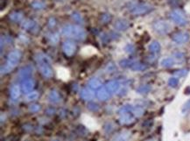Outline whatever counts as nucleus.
Segmentation results:
<instances>
[{
	"label": "nucleus",
	"mask_w": 190,
	"mask_h": 141,
	"mask_svg": "<svg viewBox=\"0 0 190 141\" xmlns=\"http://www.w3.org/2000/svg\"><path fill=\"white\" fill-rule=\"evenodd\" d=\"M61 33L63 36L72 38L77 41H84L86 39V32L83 27L76 25H65L62 26Z\"/></svg>",
	"instance_id": "nucleus-1"
},
{
	"label": "nucleus",
	"mask_w": 190,
	"mask_h": 141,
	"mask_svg": "<svg viewBox=\"0 0 190 141\" xmlns=\"http://www.w3.org/2000/svg\"><path fill=\"white\" fill-rule=\"evenodd\" d=\"M35 60L39 67V69L41 75L46 78H50L53 76V69L51 67V61L48 55L45 54L39 53L35 55Z\"/></svg>",
	"instance_id": "nucleus-2"
},
{
	"label": "nucleus",
	"mask_w": 190,
	"mask_h": 141,
	"mask_svg": "<svg viewBox=\"0 0 190 141\" xmlns=\"http://www.w3.org/2000/svg\"><path fill=\"white\" fill-rule=\"evenodd\" d=\"M21 53L18 50H13L10 52L7 56V61L5 66L1 67V75H6L10 73L18 64L21 59Z\"/></svg>",
	"instance_id": "nucleus-3"
},
{
	"label": "nucleus",
	"mask_w": 190,
	"mask_h": 141,
	"mask_svg": "<svg viewBox=\"0 0 190 141\" xmlns=\"http://www.w3.org/2000/svg\"><path fill=\"white\" fill-rule=\"evenodd\" d=\"M152 10H153V7L152 5H150L148 4H145V3H140L132 6L131 9V12L134 15H144V14H147L149 12H151Z\"/></svg>",
	"instance_id": "nucleus-4"
},
{
	"label": "nucleus",
	"mask_w": 190,
	"mask_h": 141,
	"mask_svg": "<svg viewBox=\"0 0 190 141\" xmlns=\"http://www.w3.org/2000/svg\"><path fill=\"white\" fill-rule=\"evenodd\" d=\"M153 29L159 34H166L170 32L171 25L165 20H157L153 23Z\"/></svg>",
	"instance_id": "nucleus-5"
},
{
	"label": "nucleus",
	"mask_w": 190,
	"mask_h": 141,
	"mask_svg": "<svg viewBox=\"0 0 190 141\" xmlns=\"http://www.w3.org/2000/svg\"><path fill=\"white\" fill-rule=\"evenodd\" d=\"M170 18L174 23L178 25H182H182H187V23H188V20H187L185 15L183 14V12L180 10H177V9L171 11Z\"/></svg>",
	"instance_id": "nucleus-6"
},
{
	"label": "nucleus",
	"mask_w": 190,
	"mask_h": 141,
	"mask_svg": "<svg viewBox=\"0 0 190 141\" xmlns=\"http://www.w3.org/2000/svg\"><path fill=\"white\" fill-rule=\"evenodd\" d=\"M190 35L188 33L186 32H179V33H174L172 37V40L174 43L178 44V45H182L185 44L189 41Z\"/></svg>",
	"instance_id": "nucleus-7"
},
{
	"label": "nucleus",
	"mask_w": 190,
	"mask_h": 141,
	"mask_svg": "<svg viewBox=\"0 0 190 141\" xmlns=\"http://www.w3.org/2000/svg\"><path fill=\"white\" fill-rule=\"evenodd\" d=\"M62 50L64 52V54H66L67 56H72L75 53V50H76V46L74 42L69 41H65L62 45Z\"/></svg>",
	"instance_id": "nucleus-8"
},
{
	"label": "nucleus",
	"mask_w": 190,
	"mask_h": 141,
	"mask_svg": "<svg viewBox=\"0 0 190 141\" xmlns=\"http://www.w3.org/2000/svg\"><path fill=\"white\" fill-rule=\"evenodd\" d=\"M105 88L107 89L108 91L110 92V94H116V93H117L120 90L121 84H120L119 81L112 80V81H110V82H108L106 83Z\"/></svg>",
	"instance_id": "nucleus-9"
},
{
	"label": "nucleus",
	"mask_w": 190,
	"mask_h": 141,
	"mask_svg": "<svg viewBox=\"0 0 190 141\" xmlns=\"http://www.w3.org/2000/svg\"><path fill=\"white\" fill-rule=\"evenodd\" d=\"M34 86H35V83L33 79H25L22 83H21V89L24 93L25 94H28L30 92L33 91V90L34 89Z\"/></svg>",
	"instance_id": "nucleus-10"
},
{
	"label": "nucleus",
	"mask_w": 190,
	"mask_h": 141,
	"mask_svg": "<svg viewBox=\"0 0 190 141\" xmlns=\"http://www.w3.org/2000/svg\"><path fill=\"white\" fill-rule=\"evenodd\" d=\"M134 115L132 113V111L131 112H125L123 114H120V117H119V122L122 124V125H130L134 122Z\"/></svg>",
	"instance_id": "nucleus-11"
},
{
	"label": "nucleus",
	"mask_w": 190,
	"mask_h": 141,
	"mask_svg": "<svg viewBox=\"0 0 190 141\" xmlns=\"http://www.w3.org/2000/svg\"><path fill=\"white\" fill-rule=\"evenodd\" d=\"M80 96L84 101H91L95 97V93L90 88H84L80 92Z\"/></svg>",
	"instance_id": "nucleus-12"
},
{
	"label": "nucleus",
	"mask_w": 190,
	"mask_h": 141,
	"mask_svg": "<svg viewBox=\"0 0 190 141\" xmlns=\"http://www.w3.org/2000/svg\"><path fill=\"white\" fill-rule=\"evenodd\" d=\"M114 27L117 31H125L130 27V23L125 19H118L115 22Z\"/></svg>",
	"instance_id": "nucleus-13"
},
{
	"label": "nucleus",
	"mask_w": 190,
	"mask_h": 141,
	"mask_svg": "<svg viewBox=\"0 0 190 141\" xmlns=\"http://www.w3.org/2000/svg\"><path fill=\"white\" fill-rule=\"evenodd\" d=\"M110 92L108 91L105 87L100 88L97 92V96L98 99H100L101 101H107L110 98Z\"/></svg>",
	"instance_id": "nucleus-14"
},
{
	"label": "nucleus",
	"mask_w": 190,
	"mask_h": 141,
	"mask_svg": "<svg viewBox=\"0 0 190 141\" xmlns=\"http://www.w3.org/2000/svg\"><path fill=\"white\" fill-rule=\"evenodd\" d=\"M21 27L25 30H27V31H32L34 29L37 28V25L36 23L33 21V20H31V19H26L24 22H22L21 24Z\"/></svg>",
	"instance_id": "nucleus-15"
},
{
	"label": "nucleus",
	"mask_w": 190,
	"mask_h": 141,
	"mask_svg": "<svg viewBox=\"0 0 190 141\" xmlns=\"http://www.w3.org/2000/svg\"><path fill=\"white\" fill-rule=\"evenodd\" d=\"M48 100L52 103H57L61 101V96L59 94V92L55 90H51L48 95Z\"/></svg>",
	"instance_id": "nucleus-16"
},
{
	"label": "nucleus",
	"mask_w": 190,
	"mask_h": 141,
	"mask_svg": "<svg viewBox=\"0 0 190 141\" xmlns=\"http://www.w3.org/2000/svg\"><path fill=\"white\" fill-rule=\"evenodd\" d=\"M32 71H33V68L31 66H26L22 67L19 71V76L21 78H24V79H27L30 75H32Z\"/></svg>",
	"instance_id": "nucleus-17"
},
{
	"label": "nucleus",
	"mask_w": 190,
	"mask_h": 141,
	"mask_svg": "<svg viewBox=\"0 0 190 141\" xmlns=\"http://www.w3.org/2000/svg\"><path fill=\"white\" fill-rule=\"evenodd\" d=\"M10 95H11V97L12 99L16 100L20 96V88L18 85L14 84L11 88V90H10Z\"/></svg>",
	"instance_id": "nucleus-18"
},
{
	"label": "nucleus",
	"mask_w": 190,
	"mask_h": 141,
	"mask_svg": "<svg viewBox=\"0 0 190 141\" xmlns=\"http://www.w3.org/2000/svg\"><path fill=\"white\" fill-rule=\"evenodd\" d=\"M89 87L91 90H98L102 86V82L98 78H92L89 81Z\"/></svg>",
	"instance_id": "nucleus-19"
},
{
	"label": "nucleus",
	"mask_w": 190,
	"mask_h": 141,
	"mask_svg": "<svg viewBox=\"0 0 190 141\" xmlns=\"http://www.w3.org/2000/svg\"><path fill=\"white\" fill-rule=\"evenodd\" d=\"M23 17H24V14L21 11H13V12H11L9 15L10 19H11L14 22H19V21H21L22 18H23Z\"/></svg>",
	"instance_id": "nucleus-20"
},
{
	"label": "nucleus",
	"mask_w": 190,
	"mask_h": 141,
	"mask_svg": "<svg viewBox=\"0 0 190 141\" xmlns=\"http://www.w3.org/2000/svg\"><path fill=\"white\" fill-rule=\"evenodd\" d=\"M149 51L152 54H157V53H159L160 51V44L158 41L152 42L149 45Z\"/></svg>",
	"instance_id": "nucleus-21"
},
{
	"label": "nucleus",
	"mask_w": 190,
	"mask_h": 141,
	"mask_svg": "<svg viewBox=\"0 0 190 141\" xmlns=\"http://www.w3.org/2000/svg\"><path fill=\"white\" fill-rule=\"evenodd\" d=\"M152 90V87L148 85V84H144V85H141L139 86L138 89H137V92L140 95H146V94H148L149 92L151 91Z\"/></svg>",
	"instance_id": "nucleus-22"
},
{
	"label": "nucleus",
	"mask_w": 190,
	"mask_h": 141,
	"mask_svg": "<svg viewBox=\"0 0 190 141\" xmlns=\"http://www.w3.org/2000/svg\"><path fill=\"white\" fill-rule=\"evenodd\" d=\"M131 68H132V70H134V71H144L145 69H146V65L144 64V63H141V62L134 61L132 63Z\"/></svg>",
	"instance_id": "nucleus-23"
},
{
	"label": "nucleus",
	"mask_w": 190,
	"mask_h": 141,
	"mask_svg": "<svg viewBox=\"0 0 190 141\" xmlns=\"http://www.w3.org/2000/svg\"><path fill=\"white\" fill-rule=\"evenodd\" d=\"M161 66L165 68H168V67H171L174 65V60L171 57H168V58L163 59L160 62Z\"/></svg>",
	"instance_id": "nucleus-24"
},
{
	"label": "nucleus",
	"mask_w": 190,
	"mask_h": 141,
	"mask_svg": "<svg viewBox=\"0 0 190 141\" xmlns=\"http://www.w3.org/2000/svg\"><path fill=\"white\" fill-rule=\"evenodd\" d=\"M112 18V16L111 14L110 13H103L101 14V16L99 17V22L103 25H105V24H108Z\"/></svg>",
	"instance_id": "nucleus-25"
},
{
	"label": "nucleus",
	"mask_w": 190,
	"mask_h": 141,
	"mask_svg": "<svg viewBox=\"0 0 190 141\" xmlns=\"http://www.w3.org/2000/svg\"><path fill=\"white\" fill-rule=\"evenodd\" d=\"M131 134L129 133H123L118 135L113 141H130Z\"/></svg>",
	"instance_id": "nucleus-26"
},
{
	"label": "nucleus",
	"mask_w": 190,
	"mask_h": 141,
	"mask_svg": "<svg viewBox=\"0 0 190 141\" xmlns=\"http://www.w3.org/2000/svg\"><path fill=\"white\" fill-rule=\"evenodd\" d=\"M48 38L49 40V41L52 44H57L60 40V37H59V34L56 33H51L48 35Z\"/></svg>",
	"instance_id": "nucleus-27"
},
{
	"label": "nucleus",
	"mask_w": 190,
	"mask_h": 141,
	"mask_svg": "<svg viewBox=\"0 0 190 141\" xmlns=\"http://www.w3.org/2000/svg\"><path fill=\"white\" fill-rule=\"evenodd\" d=\"M144 112H145V110L141 106H135V107H133V110H132L133 115L135 116H138V117L142 116L144 114Z\"/></svg>",
	"instance_id": "nucleus-28"
},
{
	"label": "nucleus",
	"mask_w": 190,
	"mask_h": 141,
	"mask_svg": "<svg viewBox=\"0 0 190 141\" xmlns=\"http://www.w3.org/2000/svg\"><path fill=\"white\" fill-rule=\"evenodd\" d=\"M39 98V93L37 91H32L28 93V95L26 96V101L28 102H33Z\"/></svg>",
	"instance_id": "nucleus-29"
},
{
	"label": "nucleus",
	"mask_w": 190,
	"mask_h": 141,
	"mask_svg": "<svg viewBox=\"0 0 190 141\" xmlns=\"http://www.w3.org/2000/svg\"><path fill=\"white\" fill-rule=\"evenodd\" d=\"M133 110V106L131 105V104H125V105H123L121 108L119 109L118 110V113L119 114H123V113H125V112H131Z\"/></svg>",
	"instance_id": "nucleus-30"
},
{
	"label": "nucleus",
	"mask_w": 190,
	"mask_h": 141,
	"mask_svg": "<svg viewBox=\"0 0 190 141\" xmlns=\"http://www.w3.org/2000/svg\"><path fill=\"white\" fill-rule=\"evenodd\" d=\"M31 6H32L34 10H42V9L45 8L46 5H45L43 2H41V1H35V2L32 3Z\"/></svg>",
	"instance_id": "nucleus-31"
},
{
	"label": "nucleus",
	"mask_w": 190,
	"mask_h": 141,
	"mask_svg": "<svg viewBox=\"0 0 190 141\" xmlns=\"http://www.w3.org/2000/svg\"><path fill=\"white\" fill-rule=\"evenodd\" d=\"M72 18H73V20H74L75 22H77V23H80V24H82L83 23V18L82 15L79 13V12H77V11H74L73 13H72Z\"/></svg>",
	"instance_id": "nucleus-32"
},
{
	"label": "nucleus",
	"mask_w": 190,
	"mask_h": 141,
	"mask_svg": "<svg viewBox=\"0 0 190 141\" xmlns=\"http://www.w3.org/2000/svg\"><path fill=\"white\" fill-rule=\"evenodd\" d=\"M178 84H179V79L176 76L169 78V80H168V85H169V87H171V88H176L178 86Z\"/></svg>",
	"instance_id": "nucleus-33"
},
{
	"label": "nucleus",
	"mask_w": 190,
	"mask_h": 141,
	"mask_svg": "<svg viewBox=\"0 0 190 141\" xmlns=\"http://www.w3.org/2000/svg\"><path fill=\"white\" fill-rule=\"evenodd\" d=\"M133 62H134L133 61L128 60V59H124V60H122L119 62V65L122 67H131Z\"/></svg>",
	"instance_id": "nucleus-34"
},
{
	"label": "nucleus",
	"mask_w": 190,
	"mask_h": 141,
	"mask_svg": "<svg viewBox=\"0 0 190 141\" xmlns=\"http://www.w3.org/2000/svg\"><path fill=\"white\" fill-rule=\"evenodd\" d=\"M189 111H190V99L188 100V101H187V102L184 103V105L182 106V113L183 115H185V114L188 113Z\"/></svg>",
	"instance_id": "nucleus-35"
},
{
	"label": "nucleus",
	"mask_w": 190,
	"mask_h": 141,
	"mask_svg": "<svg viewBox=\"0 0 190 141\" xmlns=\"http://www.w3.org/2000/svg\"><path fill=\"white\" fill-rule=\"evenodd\" d=\"M188 72V69H186V68L179 69V70H176V71L174 72V75H175L176 77H183V76L187 75Z\"/></svg>",
	"instance_id": "nucleus-36"
},
{
	"label": "nucleus",
	"mask_w": 190,
	"mask_h": 141,
	"mask_svg": "<svg viewBox=\"0 0 190 141\" xmlns=\"http://www.w3.org/2000/svg\"><path fill=\"white\" fill-rule=\"evenodd\" d=\"M29 111L30 112H33V113H35V112H38L40 110H41V105L40 104H37V103H33L29 106Z\"/></svg>",
	"instance_id": "nucleus-37"
},
{
	"label": "nucleus",
	"mask_w": 190,
	"mask_h": 141,
	"mask_svg": "<svg viewBox=\"0 0 190 141\" xmlns=\"http://www.w3.org/2000/svg\"><path fill=\"white\" fill-rule=\"evenodd\" d=\"M88 109L90 110H92V111H97L99 110V106L97 103H90L88 104Z\"/></svg>",
	"instance_id": "nucleus-38"
},
{
	"label": "nucleus",
	"mask_w": 190,
	"mask_h": 141,
	"mask_svg": "<svg viewBox=\"0 0 190 141\" xmlns=\"http://www.w3.org/2000/svg\"><path fill=\"white\" fill-rule=\"evenodd\" d=\"M11 41V39L9 37V36H2L1 37V48H4V44H7L8 42H10Z\"/></svg>",
	"instance_id": "nucleus-39"
},
{
	"label": "nucleus",
	"mask_w": 190,
	"mask_h": 141,
	"mask_svg": "<svg viewBox=\"0 0 190 141\" xmlns=\"http://www.w3.org/2000/svg\"><path fill=\"white\" fill-rule=\"evenodd\" d=\"M174 58L176 59V60H178V61L184 60V54L182 53V52H176V53H174Z\"/></svg>",
	"instance_id": "nucleus-40"
},
{
	"label": "nucleus",
	"mask_w": 190,
	"mask_h": 141,
	"mask_svg": "<svg viewBox=\"0 0 190 141\" xmlns=\"http://www.w3.org/2000/svg\"><path fill=\"white\" fill-rule=\"evenodd\" d=\"M125 51H126L128 54H132V53H134V51H135V48H134V46L132 45V44H128V45L125 47Z\"/></svg>",
	"instance_id": "nucleus-41"
},
{
	"label": "nucleus",
	"mask_w": 190,
	"mask_h": 141,
	"mask_svg": "<svg viewBox=\"0 0 190 141\" xmlns=\"http://www.w3.org/2000/svg\"><path fill=\"white\" fill-rule=\"evenodd\" d=\"M115 69H116V67H115V65H114L113 63H110V64H109V65H108L107 68H106V71H107L108 73H111V72L115 71Z\"/></svg>",
	"instance_id": "nucleus-42"
},
{
	"label": "nucleus",
	"mask_w": 190,
	"mask_h": 141,
	"mask_svg": "<svg viewBox=\"0 0 190 141\" xmlns=\"http://www.w3.org/2000/svg\"><path fill=\"white\" fill-rule=\"evenodd\" d=\"M56 25V20L54 18H51L49 20H48V25L50 27H54V25Z\"/></svg>",
	"instance_id": "nucleus-43"
},
{
	"label": "nucleus",
	"mask_w": 190,
	"mask_h": 141,
	"mask_svg": "<svg viewBox=\"0 0 190 141\" xmlns=\"http://www.w3.org/2000/svg\"><path fill=\"white\" fill-rule=\"evenodd\" d=\"M53 141H58V140H53Z\"/></svg>",
	"instance_id": "nucleus-44"
},
{
	"label": "nucleus",
	"mask_w": 190,
	"mask_h": 141,
	"mask_svg": "<svg viewBox=\"0 0 190 141\" xmlns=\"http://www.w3.org/2000/svg\"><path fill=\"white\" fill-rule=\"evenodd\" d=\"M26 141H27V140H26Z\"/></svg>",
	"instance_id": "nucleus-45"
}]
</instances>
